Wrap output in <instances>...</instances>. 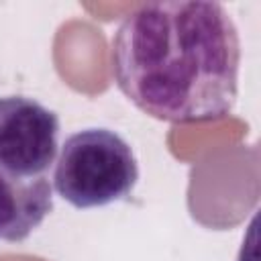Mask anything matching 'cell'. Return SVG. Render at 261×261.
I'll return each mask as SVG.
<instances>
[{
	"label": "cell",
	"mask_w": 261,
	"mask_h": 261,
	"mask_svg": "<svg viewBox=\"0 0 261 261\" xmlns=\"http://www.w3.org/2000/svg\"><path fill=\"white\" fill-rule=\"evenodd\" d=\"M53 210L49 177L22 179L0 169V241H24Z\"/></svg>",
	"instance_id": "cell-4"
},
{
	"label": "cell",
	"mask_w": 261,
	"mask_h": 261,
	"mask_svg": "<svg viewBox=\"0 0 261 261\" xmlns=\"http://www.w3.org/2000/svg\"><path fill=\"white\" fill-rule=\"evenodd\" d=\"M110 67L118 90L157 120H220L239 94V31L220 2H143L114 31Z\"/></svg>",
	"instance_id": "cell-1"
},
{
	"label": "cell",
	"mask_w": 261,
	"mask_h": 261,
	"mask_svg": "<svg viewBox=\"0 0 261 261\" xmlns=\"http://www.w3.org/2000/svg\"><path fill=\"white\" fill-rule=\"evenodd\" d=\"M139 165L130 145L114 130L92 126L69 135L53 171L55 192L73 208H102L130 196Z\"/></svg>",
	"instance_id": "cell-2"
},
{
	"label": "cell",
	"mask_w": 261,
	"mask_h": 261,
	"mask_svg": "<svg viewBox=\"0 0 261 261\" xmlns=\"http://www.w3.org/2000/svg\"><path fill=\"white\" fill-rule=\"evenodd\" d=\"M59 116L29 96L0 98V169L35 179L57 159Z\"/></svg>",
	"instance_id": "cell-3"
}]
</instances>
